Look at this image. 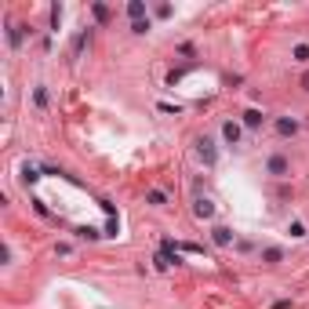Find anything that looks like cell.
Wrapping results in <instances>:
<instances>
[{
    "label": "cell",
    "instance_id": "cell-12",
    "mask_svg": "<svg viewBox=\"0 0 309 309\" xmlns=\"http://www.w3.org/2000/svg\"><path fill=\"white\" fill-rule=\"evenodd\" d=\"M37 178H40V171H37V167H33V164H22V182L29 185V182H37Z\"/></svg>",
    "mask_w": 309,
    "mask_h": 309
},
{
    "label": "cell",
    "instance_id": "cell-10",
    "mask_svg": "<svg viewBox=\"0 0 309 309\" xmlns=\"http://www.w3.org/2000/svg\"><path fill=\"white\" fill-rule=\"evenodd\" d=\"M262 258H266L269 266H276V262L284 258V251H280V247H266V251H262Z\"/></svg>",
    "mask_w": 309,
    "mask_h": 309
},
{
    "label": "cell",
    "instance_id": "cell-17",
    "mask_svg": "<svg viewBox=\"0 0 309 309\" xmlns=\"http://www.w3.org/2000/svg\"><path fill=\"white\" fill-rule=\"evenodd\" d=\"M295 62H309V44H298L295 48Z\"/></svg>",
    "mask_w": 309,
    "mask_h": 309
},
{
    "label": "cell",
    "instance_id": "cell-15",
    "mask_svg": "<svg viewBox=\"0 0 309 309\" xmlns=\"http://www.w3.org/2000/svg\"><path fill=\"white\" fill-rule=\"evenodd\" d=\"M146 200H149L153 208H164V204H167V196H164L160 189H149V196H146Z\"/></svg>",
    "mask_w": 309,
    "mask_h": 309
},
{
    "label": "cell",
    "instance_id": "cell-9",
    "mask_svg": "<svg viewBox=\"0 0 309 309\" xmlns=\"http://www.w3.org/2000/svg\"><path fill=\"white\" fill-rule=\"evenodd\" d=\"M76 237H80V240H98L102 233H98L95 226H80V229H76Z\"/></svg>",
    "mask_w": 309,
    "mask_h": 309
},
{
    "label": "cell",
    "instance_id": "cell-5",
    "mask_svg": "<svg viewBox=\"0 0 309 309\" xmlns=\"http://www.w3.org/2000/svg\"><path fill=\"white\" fill-rule=\"evenodd\" d=\"M266 167H269V175H276V178H284V175H287V160L280 157V153H276V157H269Z\"/></svg>",
    "mask_w": 309,
    "mask_h": 309
},
{
    "label": "cell",
    "instance_id": "cell-3",
    "mask_svg": "<svg viewBox=\"0 0 309 309\" xmlns=\"http://www.w3.org/2000/svg\"><path fill=\"white\" fill-rule=\"evenodd\" d=\"M193 215H196V219H211V215H215V204H211L208 196H196V204H193Z\"/></svg>",
    "mask_w": 309,
    "mask_h": 309
},
{
    "label": "cell",
    "instance_id": "cell-20",
    "mask_svg": "<svg viewBox=\"0 0 309 309\" xmlns=\"http://www.w3.org/2000/svg\"><path fill=\"white\" fill-rule=\"evenodd\" d=\"M302 91H309V69L302 73Z\"/></svg>",
    "mask_w": 309,
    "mask_h": 309
},
{
    "label": "cell",
    "instance_id": "cell-8",
    "mask_svg": "<svg viewBox=\"0 0 309 309\" xmlns=\"http://www.w3.org/2000/svg\"><path fill=\"white\" fill-rule=\"evenodd\" d=\"M128 15H131V22H142V19H146V4H142V0H131V4H128Z\"/></svg>",
    "mask_w": 309,
    "mask_h": 309
},
{
    "label": "cell",
    "instance_id": "cell-2",
    "mask_svg": "<svg viewBox=\"0 0 309 309\" xmlns=\"http://www.w3.org/2000/svg\"><path fill=\"white\" fill-rule=\"evenodd\" d=\"M240 135H244V128H240L237 120H226V124H222V138H226L229 146H237V142H240Z\"/></svg>",
    "mask_w": 309,
    "mask_h": 309
},
{
    "label": "cell",
    "instance_id": "cell-4",
    "mask_svg": "<svg viewBox=\"0 0 309 309\" xmlns=\"http://www.w3.org/2000/svg\"><path fill=\"white\" fill-rule=\"evenodd\" d=\"M22 37H26V29L19 22H8V44L11 48H22Z\"/></svg>",
    "mask_w": 309,
    "mask_h": 309
},
{
    "label": "cell",
    "instance_id": "cell-16",
    "mask_svg": "<svg viewBox=\"0 0 309 309\" xmlns=\"http://www.w3.org/2000/svg\"><path fill=\"white\" fill-rule=\"evenodd\" d=\"M62 26V4H51V29Z\"/></svg>",
    "mask_w": 309,
    "mask_h": 309
},
{
    "label": "cell",
    "instance_id": "cell-7",
    "mask_svg": "<svg viewBox=\"0 0 309 309\" xmlns=\"http://www.w3.org/2000/svg\"><path fill=\"white\" fill-rule=\"evenodd\" d=\"M276 131H280L284 138H287V135H298V120H287V117H280V120H276Z\"/></svg>",
    "mask_w": 309,
    "mask_h": 309
},
{
    "label": "cell",
    "instance_id": "cell-11",
    "mask_svg": "<svg viewBox=\"0 0 309 309\" xmlns=\"http://www.w3.org/2000/svg\"><path fill=\"white\" fill-rule=\"evenodd\" d=\"M258 124H262V113L258 110H247L244 113V128H258Z\"/></svg>",
    "mask_w": 309,
    "mask_h": 309
},
{
    "label": "cell",
    "instance_id": "cell-14",
    "mask_svg": "<svg viewBox=\"0 0 309 309\" xmlns=\"http://www.w3.org/2000/svg\"><path fill=\"white\" fill-rule=\"evenodd\" d=\"M91 15H95L98 22H110V8L106 4H91Z\"/></svg>",
    "mask_w": 309,
    "mask_h": 309
},
{
    "label": "cell",
    "instance_id": "cell-19",
    "mask_svg": "<svg viewBox=\"0 0 309 309\" xmlns=\"http://www.w3.org/2000/svg\"><path fill=\"white\" fill-rule=\"evenodd\" d=\"M287 233H291V237H305V226H302V222H291Z\"/></svg>",
    "mask_w": 309,
    "mask_h": 309
},
{
    "label": "cell",
    "instance_id": "cell-18",
    "mask_svg": "<svg viewBox=\"0 0 309 309\" xmlns=\"http://www.w3.org/2000/svg\"><path fill=\"white\" fill-rule=\"evenodd\" d=\"M131 33H138V37H142V33H149V19H142V22H131Z\"/></svg>",
    "mask_w": 309,
    "mask_h": 309
},
{
    "label": "cell",
    "instance_id": "cell-6",
    "mask_svg": "<svg viewBox=\"0 0 309 309\" xmlns=\"http://www.w3.org/2000/svg\"><path fill=\"white\" fill-rule=\"evenodd\" d=\"M211 240L219 244V247H229V244H233V233H229L226 226H219V229H211Z\"/></svg>",
    "mask_w": 309,
    "mask_h": 309
},
{
    "label": "cell",
    "instance_id": "cell-13",
    "mask_svg": "<svg viewBox=\"0 0 309 309\" xmlns=\"http://www.w3.org/2000/svg\"><path fill=\"white\" fill-rule=\"evenodd\" d=\"M33 102H37V110H48V87H37L33 91Z\"/></svg>",
    "mask_w": 309,
    "mask_h": 309
},
{
    "label": "cell",
    "instance_id": "cell-1",
    "mask_svg": "<svg viewBox=\"0 0 309 309\" xmlns=\"http://www.w3.org/2000/svg\"><path fill=\"white\" fill-rule=\"evenodd\" d=\"M196 157H200V160H204L208 167H211L215 160H219V153H215V142H211V138H208V135H204V138H196Z\"/></svg>",
    "mask_w": 309,
    "mask_h": 309
}]
</instances>
